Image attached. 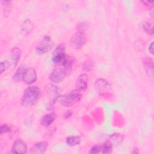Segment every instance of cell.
<instances>
[{"label":"cell","instance_id":"obj_1","mask_svg":"<svg viewBox=\"0 0 154 154\" xmlns=\"http://www.w3.org/2000/svg\"><path fill=\"white\" fill-rule=\"evenodd\" d=\"M41 96L40 88L35 85L26 88L21 98V103L23 106H31L37 103Z\"/></svg>","mask_w":154,"mask_h":154},{"label":"cell","instance_id":"obj_2","mask_svg":"<svg viewBox=\"0 0 154 154\" xmlns=\"http://www.w3.org/2000/svg\"><path fill=\"white\" fill-rule=\"evenodd\" d=\"M82 97L81 93L79 90L75 89L70 93L61 96L58 98L60 104L66 107H70L78 102Z\"/></svg>","mask_w":154,"mask_h":154},{"label":"cell","instance_id":"obj_3","mask_svg":"<svg viewBox=\"0 0 154 154\" xmlns=\"http://www.w3.org/2000/svg\"><path fill=\"white\" fill-rule=\"evenodd\" d=\"M67 55L65 52L64 45L61 44L58 45L53 52L52 57V62L57 65H63Z\"/></svg>","mask_w":154,"mask_h":154},{"label":"cell","instance_id":"obj_4","mask_svg":"<svg viewBox=\"0 0 154 154\" xmlns=\"http://www.w3.org/2000/svg\"><path fill=\"white\" fill-rule=\"evenodd\" d=\"M54 46V42L49 36H45L37 45L35 48L38 54H43L50 51Z\"/></svg>","mask_w":154,"mask_h":154},{"label":"cell","instance_id":"obj_5","mask_svg":"<svg viewBox=\"0 0 154 154\" xmlns=\"http://www.w3.org/2000/svg\"><path fill=\"white\" fill-rule=\"evenodd\" d=\"M87 37L84 32L79 31L74 34L70 40V45L75 49L82 48L85 43Z\"/></svg>","mask_w":154,"mask_h":154},{"label":"cell","instance_id":"obj_6","mask_svg":"<svg viewBox=\"0 0 154 154\" xmlns=\"http://www.w3.org/2000/svg\"><path fill=\"white\" fill-rule=\"evenodd\" d=\"M67 73V72L64 68H56L54 69L50 73L49 79L54 83L60 82L64 80Z\"/></svg>","mask_w":154,"mask_h":154},{"label":"cell","instance_id":"obj_7","mask_svg":"<svg viewBox=\"0 0 154 154\" xmlns=\"http://www.w3.org/2000/svg\"><path fill=\"white\" fill-rule=\"evenodd\" d=\"M27 147L26 144L20 139H17L14 141L11 147V153L22 154L26 152Z\"/></svg>","mask_w":154,"mask_h":154},{"label":"cell","instance_id":"obj_8","mask_svg":"<svg viewBox=\"0 0 154 154\" xmlns=\"http://www.w3.org/2000/svg\"><path fill=\"white\" fill-rule=\"evenodd\" d=\"M21 51L17 47L13 48L10 53V66L12 67H14L17 64L20 57H21Z\"/></svg>","mask_w":154,"mask_h":154},{"label":"cell","instance_id":"obj_9","mask_svg":"<svg viewBox=\"0 0 154 154\" xmlns=\"http://www.w3.org/2000/svg\"><path fill=\"white\" fill-rule=\"evenodd\" d=\"M88 86V76L86 73H82L76 79V89L80 91H85Z\"/></svg>","mask_w":154,"mask_h":154},{"label":"cell","instance_id":"obj_10","mask_svg":"<svg viewBox=\"0 0 154 154\" xmlns=\"http://www.w3.org/2000/svg\"><path fill=\"white\" fill-rule=\"evenodd\" d=\"M37 79V73L34 69L31 67H28L24 77L23 81L26 84H32Z\"/></svg>","mask_w":154,"mask_h":154},{"label":"cell","instance_id":"obj_11","mask_svg":"<svg viewBox=\"0 0 154 154\" xmlns=\"http://www.w3.org/2000/svg\"><path fill=\"white\" fill-rule=\"evenodd\" d=\"M96 90L101 95L111 88V84L103 79H99L95 83Z\"/></svg>","mask_w":154,"mask_h":154},{"label":"cell","instance_id":"obj_12","mask_svg":"<svg viewBox=\"0 0 154 154\" xmlns=\"http://www.w3.org/2000/svg\"><path fill=\"white\" fill-rule=\"evenodd\" d=\"M28 66L26 65H21L17 68L15 73L13 74L12 79L14 82H19L23 81L25 73L28 69Z\"/></svg>","mask_w":154,"mask_h":154},{"label":"cell","instance_id":"obj_13","mask_svg":"<svg viewBox=\"0 0 154 154\" xmlns=\"http://www.w3.org/2000/svg\"><path fill=\"white\" fill-rule=\"evenodd\" d=\"M48 148V143L46 141H41L34 144L30 150L31 153L42 154L44 153Z\"/></svg>","mask_w":154,"mask_h":154},{"label":"cell","instance_id":"obj_14","mask_svg":"<svg viewBox=\"0 0 154 154\" xmlns=\"http://www.w3.org/2000/svg\"><path fill=\"white\" fill-rule=\"evenodd\" d=\"M144 68L149 77L153 78V61L151 58H146L143 60Z\"/></svg>","mask_w":154,"mask_h":154},{"label":"cell","instance_id":"obj_15","mask_svg":"<svg viewBox=\"0 0 154 154\" xmlns=\"http://www.w3.org/2000/svg\"><path fill=\"white\" fill-rule=\"evenodd\" d=\"M56 115L54 112H50L45 114L42 117L40 120V123L43 126L48 127L55 120Z\"/></svg>","mask_w":154,"mask_h":154},{"label":"cell","instance_id":"obj_16","mask_svg":"<svg viewBox=\"0 0 154 154\" xmlns=\"http://www.w3.org/2000/svg\"><path fill=\"white\" fill-rule=\"evenodd\" d=\"M32 29V24L29 19H26L24 21L21 28V32L23 34H28Z\"/></svg>","mask_w":154,"mask_h":154},{"label":"cell","instance_id":"obj_17","mask_svg":"<svg viewBox=\"0 0 154 154\" xmlns=\"http://www.w3.org/2000/svg\"><path fill=\"white\" fill-rule=\"evenodd\" d=\"M66 142L69 146H75L81 143V138L79 136H70L66 138Z\"/></svg>","mask_w":154,"mask_h":154},{"label":"cell","instance_id":"obj_18","mask_svg":"<svg viewBox=\"0 0 154 154\" xmlns=\"http://www.w3.org/2000/svg\"><path fill=\"white\" fill-rule=\"evenodd\" d=\"M74 63H75V58L67 55L66 59L64 61V63L63 65L64 66V69L66 70L67 72L72 67Z\"/></svg>","mask_w":154,"mask_h":154},{"label":"cell","instance_id":"obj_19","mask_svg":"<svg viewBox=\"0 0 154 154\" xmlns=\"http://www.w3.org/2000/svg\"><path fill=\"white\" fill-rule=\"evenodd\" d=\"M112 144L109 141H107L101 146V150L103 153H110L112 152Z\"/></svg>","mask_w":154,"mask_h":154},{"label":"cell","instance_id":"obj_20","mask_svg":"<svg viewBox=\"0 0 154 154\" xmlns=\"http://www.w3.org/2000/svg\"><path fill=\"white\" fill-rule=\"evenodd\" d=\"M143 30L148 34L152 35L153 34V29L152 25L148 22H145L143 23Z\"/></svg>","mask_w":154,"mask_h":154},{"label":"cell","instance_id":"obj_21","mask_svg":"<svg viewBox=\"0 0 154 154\" xmlns=\"http://www.w3.org/2000/svg\"><path fill=\"white\" fill-rule=\"evenodd\" d=\"M2 2H3L4 4H2V7H3V11L5 12V14H8L10 13L11 7H12V4L11 2L9 1H2Z\"/></svg>","mask_w":154,"mask_h":154},{"label":"cell","instance_id":"obj_22","mask_svg":"<svg viewBox=\"0 0 154 154\" xmlns=\"http://www.w3.org/2000/svg\"><path fill=\"white\" fill-rule=\"evenodd\" d=\"M111 140H109L113 145V143H116V144H119L120 143H121V141H122L123 137L121 135V134H115L111 135Z\"/></svg>","mask_w":154,"mask_h":154},{"label":"cell","instance_id":"obj_23","mask_svg":"<svg viewBox=\"0 0 154 154\" xmlns=\"http://www.w3.org/2000/svg\"><path fill=\"white\" fill-rule=\"evenodd\" d=\"M93 66H94V64L93 61L88 60L83 63L82 69L85 72H89L93 69Z\"/></svg>","mask_w":154,"mask_h":154},{"label":"cell","instance_id":"obj_24","mask_svg":"<svg viewBox=\"0 0 154 154\" xmlns=\"http://www.w3.org/2000/svg\"><path fill=\"white\" fill-rule=\"evenodd\" d=\"M10 67V62L7 60L2 61L0 63V67H1V73H2L5 72L7 69H8Z\"/></svg>","mask_w":154,"mask_h":154},{"label":"cell","instance_id":"obj_25","mask_svg":"<svg viewBox=\"0 0 154 154\" xmlns=\"http://www.w3.org/2000/svg\"><path fill=\"white\" fill-rule=\"evenodd\" d=\"M100 151H101V146L95 145L90 149L89 153H97L100 152Z\"/></svg>","mask_w":154,"mask_h":154},{"label":"cell","instance_id":"obj_26","mask_svg":"<svg viewBox=\"0 0 154 154\" xmlns=\"http://www.w3.org/2000/svg\"><path fill=\"white\" fill-rule=\"evenodd\" d=\"M11 131V128L7 124H4L1 127V134L6 133Z\"/></svg>","mask_w":154,"mask_h":154},{"label":"cell","instance_id":"obj_27","mask_svg":"<svg viewBox=\"0 0 154 154\" xmlns=\"http://www.w3.org/2000/svg\"><path fill=\"white\" fill-rule=\"evenodd\" d=\"M153 42H152L149 46V51L152 54H153Z\"/></svg>","mask_w":154,"mask_h":154},{"label":"cell","instance_id":"obj_28","mask_svg":"<svg viewBox=\"0 0 154 154\" xmlns=\"http://www.w3.org/2000/svg\"><path fill=\"white\" fill-rule=\"evenodd\" d=\"M141 2H143L144 5H147V6H150V5H152L153 4V2H150V1H141Z\"/></svg>","mask_w":154,"mask_h":154},{"label":"cell","instance_id":"obj_29","mask_svg":"<svg viewBox=\"0 0 154 154\" xmlns=\"http://www.w3.org/2000/svg\"><path fill=\"white\" fill-rule=\"evenodd\" d=\"M71 115H72L71 112H70V111H67V112H66V114H64V117H65L66 119L69 118V117H70V116H71Z\"/></svg>","mask_w":154,"mask_h":154},{"label":"cell","instance_id":"obj_30","mask_svg":"<svg viewBox=\"0 0 154 154\" xmlns=\"http://www.w3.org/2000/svg\"><path fill=\"white\" fill-rule=\"evenodd\" d=\"M138 153V150L137 148L135 147L134 149H133V152H132V153Z\"/></svg>","mask_w":154,"mask_h":154}]
</instances>
